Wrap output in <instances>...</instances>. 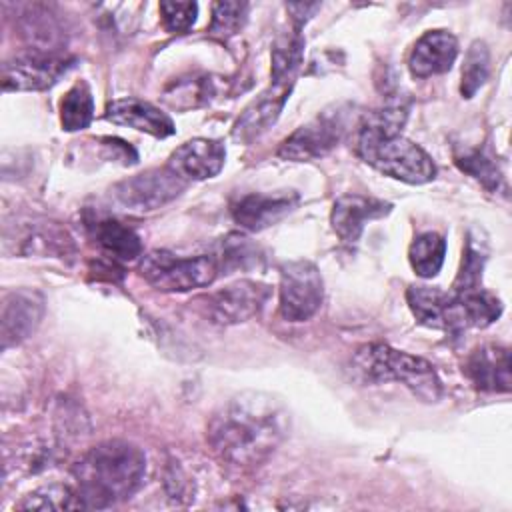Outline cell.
Returning a JSON list of instances; mask_svg holds the SVG:
<instances>
[{"label":"cell","instance_id":"cell-12","mask_svg":"<svg viewBox=\"0 0 512 512\" xmlns=\"http://www.w3.org/2000/svg\"><path fill=\"white\" fill-rule=\"evenodd\" d=\"M298 202L300 194L294 190L248 192L232 204L230 214L242 230L260 232L286 218Z\"/></svg>","mask_w":512,"mask_h":512},{"label":"cell","instance_id":"cell-18","mask_svg":"<svg viewBox=\"0 0 512 512\" xmlns=\"http://www.w3.org/2000/svg\"><path fill=\"white\" fill-rule=\"evenodd\" d=\"M458 56V40L448 30H428L412 46L408 68L414 78H430L452 68Z\"/></svg>","mask_w":512,"mask_h":512},{"label":"cell","instance_id":"cell-4","mask_svg":"<svg viewBox=\"0 0 512 512\" xmlns=\"http://www.w3.org/2000/svg\"><path fill=\"white\" fill-rule=\"evenodd\" d=\"M356 154L380 174L406 184H426L436 176L432 158L402 134L384 136L358 128Z\"/></svg>","mask_w":512,"mask_h":512},{"label":"cell","instance_id":"cell-13","mask_svg":"<svg viewBox=\"0 0 512 512\" xmlns=\"http://www.w3.org/2000/svg\"><path fill=\"white\" fill-rule=\"evenodd\" d=\"M406 302L418 324L448 334H460L462 318L454 294L438 286H410L406 290Z\"/></svg>","mask_w":512,"mask_h":512},{"label":"cell","instance_id":"cell-1","mask_svg":"<svg viewBox=\"0 0 512 512\" xmlns=\"http://www.w3.org/2000/svg\"><path fill=\"white\" fill-rule=\"evenodd\" d=\"M290 414L268 392H240L224 402L208 422L206 440L214 454L238 468L262 464L284 442Z\"/></svg>","mask_w":512,"mask_h":512},{"label":"cell","instance_id":"cell-11","mask_svg":"<svg viewBox=\"0 0 512 512\" xmlns=\"http://www.w3.org/2000/svg\"><path fill=\"white\" fill-rule=\"evenodd\" d=\"M46 310L44 296L32 288H18L2 298L0 342L2 350L28 340L42 322Z\"/></svg>","mask_w":512,"mask_h":512},{"label":"cell","instance_id":"cell-24","mask_svg":"<svg viewBox=\"0 0 512 512\" xmlns=\"http://www.w3.org/2000/svg\"><path fill=\"white\" fill-rule=\"evenodd\" d=\"M454 162L462 172L476 178L490 192H500V190L504 192L506 190L504 174H502V170H500V166L494 160L490 150H486L482 146H478V148L464 146V148L454 150Z\"/></svg>","mask_w":512,"mask_h":512},{"label":"cell","instance_id":"cell-19","mask_svg":"<svg viewBox=\"0 0 512 512\" xmlns=\"http://www.w3.org/2000/svg\"><path fill=\"white\" fill-rule=\"evenodd\" d=\"M104 118L118 126H128L156 138H166L176 132L172 118L158 106L140 98H118L106 106Z\"/></svg>","mask_w":512,"mask_h":512},{"label":"cell","instance_id":"cell-21","mask_svg":"<svg viewBox=\"0 0 512 512\" xmlns=\"http://www.w3.org/2000/svg\"><path fill=\"white\" fill-rule=\"evenodd\" d=\"M18 30L34 52L58 54L66 44L64 28L52 6L46 4H26L18 18Z\"/></svg>","mask_w":512,"mask_h":512},{"label":"cell","instance_id":"cell-22","mask_svg":"<svg viewBox=\"0 0 512 512\" xmlns=\"http://www.w3.org/2000/svg\"><path fill=\"white\" fill-rule=\"evenodd\" d=\"M96 246L114 262H130L142 256V240L134 228L114 218H98L88 224Z\"/></svg>","mask_w":512,"mask_h":512},{"label":"cell","instance_id":"cell-26","mask_svg":"<svg viewBox=\"0 0 512 512\" xmlns=\"http://www.w3.org/2000/svg\"><path fill=\"white\" fill-rule=\"evenodd\" d=\"M94 118L92 90L84 80H78L60 100V124L66 132L84 130Z\"/></svg>","mask_w":512,"mask_h":512},{"label":"cell","instance_id":"cell-33","mask_svg":"<svg viewBox=\"0 0 512 512\" xmlns=\"http://www.w3.org/2000/svg\"><path fill=\"white\" fill-rule=\"evenodd\" d=\"M256 248L248 242V238L244 236H228L224 240V248H222V258H218L220 268L226 266L228 270L232 268H244L248 264V260L256 262Z\"/></svg>","mask_w":512,"mask_h":512},{"label":"cell","instance_id":"cell-32","mask_svg":"<svg viewBox=\"0 0 512 512\" xmlns=\"http://www.w3.org/2000/svg\"><path fill=\"white\" fill-rule=\"evenodd\" d=\"M164 28L172 34H186L198 16L196 2H160Z\"/></svg>","mask_w":512,"mask_h":512},{"label":"cell","instance_id":"cell-15","mask_svg":"<svg viewBox=\"0 0 512 512\" xmlns=\"http://www.w3.org/2000/svg\"><path fill=\"white\" fill-rule=\"evenodd\" d=\"M226 160V146L214 138H192L180 144L168 158L166 166L172 168L182 180H208L216 176Z\"/></svg>","mask_w":512,"mask_h":512},{"label":"cell","instance_id":"cell-34","mask_svg":"<svg viewBox=\"0 0 512 512\" xmlns=\"http://www.w3.org/2000/svg\"><path fill=\"white\" fill-rule=\"evenodd\" d=\"M286 10L292 14V26L304 28V24L320 10L318 2H296V4H286Z\"/></svg>","mask_w":512,"mask_h":512},{"label":"cell","instance_id":"cell-5","mask_svg":"<svg viewBox=\"0 0 512 512\" xmlns=\"http://www.w3.org/2000/svg\"><path fill=\"white\" fill-rule=\"evenodd\" d=\"M354 118L350 102H338L296 128L278 148V156L290 162H312L324 158L346 136Z\"/></svg>","mask_w":512,"mask_h":512},{"label":"cell","instance_id":"cell-27","mask_svg":"<svg viewBox=\"0 0 512 512\" xmlns=\"http://www.w3.org/2000/svg\"><path fill=\"white\" fill-rule=\"evenodd\" d=\"M14 508L18 510H74L84 508L76 486L52 482L28 492Z\"/></svg>","mask_w":512,"mask_h":512},{"label":"cell","instance_id":"cell-6","mask_svg":"<svg viewBox=\"0 0 512 512\" xmlns=\"http://www.w3.org/2000/svg\"><path fill=\"white\" fill-rule=\"evenodd\" d=\"M138 270L160 292H190L212 284L220 272V262L210 254L182 258L168 250H150L142 254Z\"/></svg>","mask_w":512,"mask_h":512},{"label":"cell","instance_id":"cell-31","mask_svg":"<svg viewBox=\"0 0 512 512\" xmlns=\"http://www.w3.org/2000/svg\"><path fill=\"white\" fill-rule=\"evenodd\" d=\"M484 262H486V252L482 248V242L468 236L464 256H462V264H460L458 276H456L450 290L452 292H468V290L482 288Z\"/></svg>","mask_w":512,"mask_h":512},{"label":"cell","instance_id":"cell-17","mask_svg":"<svg viewBox=\"0 0 512 512\" xmlns=\"http://www.w3.org/2000/svg\"><path fill=\"white\" fill-rule=\"evenodd\" d=\"M464 374L482 392H508L510 376V350L498 344H484L474 348L466 362Z\"/></svg>","mask_w":512,"mask_h":512},{"label":"cell","instance_id":"cell-16","mask_svg":"<svg viewBox=\"0 0 512 512\" xmlns=\"http://www.w3.org/2000/svg\"><path fill=\"white\" fill-rule=\"evenodd\" d=\"M292 88L270 84L264 92H260L238 116L232 126V138L242 144H250L260 138L272 124L278 120L284 104L288 102Z\"/></svg>","mask_w":512,"mask_h":512},{"label":"cell","instance_id":"cell-3","mask_svg":"<svg viewBox=\"0 0 512 512\" xmlns=\"http://www.w3.org/2000/svg\"><path fill=\"white\" fill-rule=\"evenodd\" d=\"M354 370L368 382H400L418 400L438 402L442 398V382L434 366L422 356L396 350L382 342L364 344L354 354Z\"/></svg>","mask_w":512,"mask_h":512},{"label":"cell","instance_id":"cell-8","mask_svg":"<svg viewBox=\"0 0 512 512\" xmlns=\"http://www.w3.org/2000/svg\"><path fill=\"white\" fill-rule=\"evenodd\" d=\"M186 184L168 166L150 168L116 182L110 188V200L128 212H150L180 196Z\"/></svg>","mask_w":512,"mask_h":512},{"label":"cell","instance_id":"cell-23","mask_svg":"<svg viewBox=\"0 0 512 512\" xmlns=\"http://www.w3.org/2000/svg\"><path fill=\"white\" fill-rule=\"evenodd\" d=\"M304 60V36L302 28L292 26L290 32H284L276 38L272 46V82L278 86H294L296 74Z\"/></svg>","mask_w":512,"mask_h":512},{"label":"cell","instance_id":"cell-29","mask_svg":"<svg viewBox=\"0 0 512 512\" xmlns=\"http://www.w3.org/2000/svg\"><path fill=\"white\" fill-rule=\"evenodd\" d=\"M490 74V52L484 40H474L464 56L460 94L472 98L488 80Z\"/></svg>","mask_w":512,"mask_h":512},{"label":"cell","instance_id":"cell-7","mask_svg":"<svg viewBox=\"0 0 512 512\" xmlns=\"http://www.w3.org/2000/svg\"><path fill=\"white\" fill-rule=\"evenodd\" d=\"M280 316L288 322H306L322 306L324 282L318 266L310 260H288L280 268Z\"/></svg>","mask_w":512,"mask_h":512},{"label":"cell","instance_id":"cell-28","mask_svg":"<svg viewBox=\"0 0 512 512\" xmlns=\"http://www.w3.org/2000/svg\"><path fill=\"white\" fill-rule=\"evenodd\" d=\"M212 94H214V86L210 76L192 74L168 86L164 92V102L176 110H188V108H198L210 102Z\"/></svg>","mask_w":512,"mask_h":512},{"label":"cell","instance_id":"cell-9","mask_svg":"<svg viewBox=\"0 0 512 512\" xmlns=\"http://www.w3.org/2000/svg\"><path fill=\"white\" fill-rule=\"evenodd\" d=\"M74 66V58L46 52L18 54L2 66L4 92H36L58 82Z\"/></svg>","mask_w":512,"mask_h":512},{"label":"cell","instance_id":"cell-20","mask_svg":"<svg viewBox=\"0 0 512 512\" xmlns=\"http://www.w3.org/2000/svg\"><path fill=\"white\" fill-rule=\"evenodd\" d=\"M16 250L24 256H54L60 260H72L76 254L70 234L50 220L24 222L16 234Z\"/></svg>","mask_w":512,"mask_h":512},{"label":"cell","instance_id":"cell-2","mask_svg":"<svg viewBox=\"0 0 512 512\" xmlns=\"http://www.w3.org/2000/svg\"><path fill=\"white\" fill-rule=\"evenodd\" d=\"M72 474L84 508H110L142 486L146 454L128 440H104L78 458Z\"/></svg>","mask_w":512,"mask_h":512},{"label":"cell","instance_id":"cell-14","mask_svg":"<svg viewBox=\"0 0 512 512\" xmlns=\"http://www.w3.org/2000/svg\"><path fill=\"white\" fill-rule=\"evenodd\" d=\"M392 212V204L374 196L344 194L332 204L330 224L336 236L346 244H356L368 222L380 220Z\"/></svg>","mask_w":512,"mask_h":512},{"label":"cell","instance_id":"cell-25","mask_svg":"<svg viewBox=\"0 0 512 512\" xmlns=\"http://www.w3.org/2000/svg\"><path fill=\"white\" fill-rule=\"evenodd\" d=\"M444 256H446V240L438 232L418 234L408 248L410 266L422 278L436 276L444 264Z\"/></svg>","mask_w":512,"mask_h":512},{"label":"cell","instance_id":"cell-10","mask_svg":"<svg viewBox=\"0 0 512 512\" xmlns=\"http://www.w3.org/2000/svg\"><path fill=\"white\" fill-rule=\"evenodd\" d=\"M270 294L272 290L264 282L238 280L204 296L202 300L206 302L204 310L214 324L232 326L260 314Z\"/></svg>","mask_w":512,"mask_h":512},{"label":"cell","instance_id":"cell-30","mask_svg":"<svg viewBox=\"0 0 512 512\" xmlns=\"http://www.w3.org/2000/svg\"><path fill=\"white\" fill-rule=\"evenodd\" d=\"M248 8L246 2H214L208 34L218 40L236 36L248 20Z\"/></svg>","mask_w":512,"mask_h":512}]
</instances>
